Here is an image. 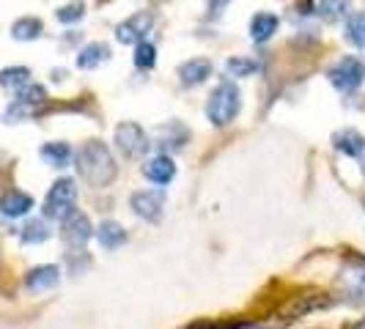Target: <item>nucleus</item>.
Listing matches in <instances>:
<instances>
[{"label":"nucleus","mask_w":365,"mask_h":329,"mask_svg":"<svg viewBox=\"0 0 365 329\" xmlns=\"http://www.w3.org/2000/svg\"><path fill=\"white\" fill-rule=\"evenodd\" d=\"M74 162H77L80 179L86 184H91V187H108L115 179V173H118L115 160H113L110 148L102 140H88L86 146L77 151Z\"/></svg>","instance_id":"1"},{"label":"nucleus","mask_w":365,"mask_h":329,"mask_svg":"<svg viewBox=\"0 0 365 329\" xmlns=\"http://www.w3.org/2000/svg\"><path fill=\"white\" fill-rule=\"evenodd\" d=\"M239 110H242V91L231 80H222L206 102V118L215 127H228L239 115Z\"/></svg>","instance_id":"2"},{"label":"nucleus","mask_w":365,"mask_h":329,"mask_svg":"<svg viewBox=\"0 0 365 329\" xmlns=\"http://www.w3.org/2000/svg\"><path fill=\"white\" fill-rule=\"evenodd\" d=\"M327 77L338 91L351 93L365 83V63L357 58V55H344V58L329 69Z\"/></svg>","instance_id":"3"},{"label":"nucleus","mask_w":365,"mask_h":329,"mask_svg":"<svg viewBox=\"0 0 365 329\" xmlns=\"http://www.w3.org/2000/svg\"><path fill=\"white\" fill-rule=\"evenodd\" d=\"M74 201H77V187H74V182L72 179H61L47 192L44 214L50 219H66L74 212Z\"/></svg>","instance_id":"4"},{"label":"nucleus","mask_w":365,"mask_h":329,"mask_svg":"<svg viewBox=\"0 0 365 329\" xmlns=\"http://www.w3.org/2000/svg\"><path fill=\"white\" fill-rule=\"evenodd\" d=\"M115 146L129 160H140V157H146V151L151 148V140L143 132V127H138L132 121H124V124L115 127Z\"/></svg>","instance_id":"5"},{"label":"nucleus","mask_w":365,"mask_h":329,"mask_svg":"<svg viewBox=\"0 0 365 329\" xmlns=\"http://www.w3.org/2000/svg\"><path fill=\"white\" fill-rule=\"evenodd\" d=\"M154 11H138V14H132L129 19H124L118 28H115V38L121 41V44H138V41H143L146 33L154 28Z\"/></svg>","instance_id":"6"},{"label":"nucleus","mask_w":365,"mask_h":329,"mask_svg":"<svg viewBox=\"0 0 365 329\" xmlns=\"http://www.w3.org/2000/svg\"><path fill=\"white\" fill-rule=\"evenodd\" d=\"M338 286L351 302L365 305V263H346L338 274Z\"/></svg>","instance_id":"7"},{"label":"nucleus","mask_w":365,"mask_h":329,"mask_svg":"<svg viewBox=\"0 0 365 329\" xmlns=\"http://www.w3.org/2000/svg\"><path fill=\"white\" fill-rule=\"evenodd\" d=\"M132 209L135 214L143 219H160L163 217V209H165V192L160 189H143V192H135L132 195Z\"/></svg>","instance_id":"8"},{"label":"nucleus","mask_w":365,"mask_h":329,"mask_svg":"<svg viewBox=\"0 0 365 329\" xmlns=\"http://www.w3.org/2000/svg\"><path fill=\"white\" fill-rule=\"evenodd\" d=\"M61 222H63V239H66L72 247H83V244L93 236L91 219L86 217V214H80V212H72L69 217L61 219Z\"/></svg>","instance_id":"9"},{"label":"nucleus","mask_w":365,"mask_h":329,"mask_svg":"<svg viewBox=\"0 0 365 329\" xmlns=\"http://www.w3.org/2000/svg\"><path fill=\"white\" fill-rule=\"evenodd\" d=\"M212 72H215V66H212L209 58H192V61H187V63L179 66V80L187 88H195V85L206 83L212 77Z\"/></svg>","instance_id":"10"},{"label":"nucleus","mask_w":365,"mask_h":329,"mask_svg":"<svg viewBox=\"0 0 365 329\" xmlns=\"http://www.w3.org/2000/svg\"><path fill=\"white\" fill-rule=\"evenodd\" d=\"M143 176L154 184H168L173 182V176H176V164L168 154H160V157H154V160H148L143 164Z\"/></svg>","instance_id":"11"},{"label":"nucleus","mask_w":365,"mask_h":329,"mask_svg":"<svg viewBox=\"0 0 365 329\" xmlns=\"http://www.w3.org/2000/svg\"><path fill=\"white\" fill-rule=\"evenodd\" d=\"M34 209V198L19 192V189H9L3 198H0V214L3 217H22Z\"/></svg>","instance_id":"12"},{"label":"nucleus","mask_w":365,"mask_h":329,"mask_svg":"<svg viewBox=\"0 0 365 329\" xmlns=\"http://www.w3.org/2000/svg\"><path fill=\"white\" fill-rule=\"evenodd\" d=\"M58 280H61L58 266H36V269H31V272L25 274L28 291H47V288L58 286Z\"/></svg>","instance_id":"13"},{"label":"nucleus","mask_w":365,"mask_h":329,"mask_svg":"<svg viewBox=\"0 0 365 329\" xmlns=\"http://www.w3.org/2000/svg\"><path fill=\"white\" fill-rule=\"evenodd\" d=\"M332 146L344 151L346 157H360L365 151V137L357 129H341V132L332 135Z\"/></svg>","instance_id":"14"},{"label":"nucleus","mask_w":365,"mask_h":329,"mask_svg":"<svg viewBox=\"0 0 365 329\" xmlns=\"http://www.w3.org/2000/svg\"><path fill=\"white\" fill-rule=\"evenodd\" d=\"M277 25H280V19L269 14V11H261L256 17L250 19V38L256 41V44H264V41H269L274 36V31H277Z\"/></svg>","instance_id":"15"},{"label":"nucleus","mask_w":365,"mask_h":329,"mask_svg":"<svg viewBox=\"0 0 365 329\" xmlns=\"http://www.w3.org/2000/svg\"><path fill=\"white\" fill-rule=\"evenodd\" d=\"M110 58V47L105 41H93L86 44L80 53H77V69H96L99 63H105Z\"/></svg>","instance_id":"16"},{"label":"nucleus","mask_w":365,"mask_h":329,"mask_svg":"<svg viewBox=\"0 0 365 329\" xmlns=\"http://www.w3.org/2000/svg\"><path fill=\"white\" fill-rule=\"evenodd\" d=\"M316 14L324 19V22H329V25H335V22H341V19H349L351 3H349V0H319Z\"/></svg>","instance_id":"17"},{"label":"nucleus","mask_w":365,"mask_h":329,"mask_svg":"<svg viewBox=\"0 0 365 329\" xmlns=\"http://www.w3.org/2000/svg\"><path fill=\"white\" fill-rule=\"evenodd\" d=\"M187 137H190V132L179 121H170L168 127L157 129V146L163 148H182L187 143Z\"/></svg>","instance_id":"18"},{"label":"nucleus","mask_w":365,"mask_h":329,"mask_svg":"<svg viewBox=\"0 0 365 329\" xmlns=\"http://www.w3.org/2000/svg\"><path fill=\"white\" fill-rule=\"evenodd\" d=\"M96 239H99V244L105 247V250H118L124 241H127V234H124V228L118 225V222H102L99 225V231H96Z\"/></svg>","instance_id":"19"},{"label":"nucleus","mask_w":365,"mask_h":329,"mask_svg":"<svg viewBox=\"0 0 365 329\" xmlns=\"http://www.w3.org/2000/svg\"><path fill=\"white\" fill-rule=\"evenodd\" d=\"M44 33V22L38 17H22L11 25V36L17 41H36Z\"/></svg>","instance_id":"20"},{"label":"nucleus","mask_w":365,"mask_h":329,"mask_svg":"<svg viewBox=\"0 0 365 329\" xmlns=\"http://www.w3.org/2000/svg\"><path fill=\"white\" fill-rule=\"evenodd\" d=\"M28 83H31V69L28 66H9V69L0 72V85L6 91H19Z\"/></svg>","instance_id":"21"},{"label":"nucleus","mask_w":365,"mask_h":329,"mask_svg":"<svg viewBox=\"0 0 365 329\" xmlns=\"http://www.w3.org/2000/svg\"><path fill=\"white\" fill-rule=\"evenodd\" d=\"M14 102L34 113L38 105H44V102H47V91H44L41 85H36V83H28L25 88H19L17 91V99H14Z\"/></svg>","instance_id":"22"},{"label":"nucleus","mask_w":365,"mask_h":329,"mask_svg":"<svg viewBox=\"0 0 365 329\" xmlns=\"http://www.w3.org/2000/svg\"><path fill=\"white\" fill-rule=\"evenodd\" d=\"M41 157L53 167H66L69 160H72V148L66 146V143H44L41 146Z\"/></svg>","instance_id":"23"},{"label":"nucleus","mask_w":365,"mask_h":329,"mask_svg":"<svg viewBox=\"0 0 365 329\" xmlns=\"http://www.w3.org/2000/svg\"><path fill=\"white\" fill-rule=\"evenodd\" d=\"M346 38L351 41V44H354V47L365 50V11L349 14V19H346Z\"/></svg>","instance_id":"24"},{"label":"nucleus","mask_w":365,"mask_h":329,"mask_svg":"<svg viewBox=\"0 0 365 329\" xmlns=\"http://www.w3.org/2000/svg\"><path fill=\"white\" fill-rule=\"evenodd\" d=\"M225 72L231 74V77H250V74L261 72V63H258L256 58H242V55H237V58H231L225 63Z\"/></svg>","instance_id":"25"},{"label":"nucleus","mask_w":365,"mask_h":329,"mask_svg":"<svg viewBox=\"0 0 365 329\" xmlns=\"http://www.w3.org/2000/svg\"><path fill=\"white\" fill-rule=\"evenodd\" d=\"M19 236H22L25 244H41V241L50 239V231H47L44 219H31V222H25V228H22Z\"/></svg>","instance_id":"26"},{"label":"nucleus","mask_w":365,"mask_h":329,"mask_svg":"<svg viewBox=\"0 0 365 329\" xmlns=\"http://www.w3.org/2000/svg\"><path fill=\"white\" fill-rule=\"evenodd\" d=\"M83 17H86V3H83V0H72V3H66V6H61V9L55 11V19L63 22V25L80 22Z\"/></svg>","instance_id":"27"},{"label":"nucleus","mask_w":365,"mask_h":329,"mask_svg":"<svg viewBox=\"0 0 365 329\" xmlns=\"http://www.w3.org/2000/svg\"><path fill=\"white\" fill-rule=\"evenodd\" d=\"M157 63V47L151 44V41H138L135 44V66L138 69H151Z\"/></svg>","instance_id":"28"},{"label":"nucleus","mask_w":365,"mask_h":329,"mask_svg":"<svg viewBox=\"0 0 365 329\" xmlns=\"http://www.w3.org/2000/svg\"><path fill=\"white\" fill-rule=\"evenodd\" d=\"M228 3H231V0H206V17L220 19L222 14H225Z\"/></svg>","instance_id":"29"},{"label":"nucleus","mask_w":365,"mask_h":329,"mask_svg":"<svg viewBox=\"0 0 365 329\" xmlns=\"http://www.w3.org/2000/svg\"><path fill=\"white\" fill-rule=\"evenodd\" d=\"M360 160H363V170H365V151H363V154H360Z\"/></svg>","instance_id":"30"}]
</instances>
